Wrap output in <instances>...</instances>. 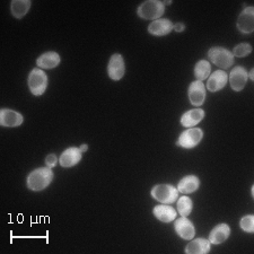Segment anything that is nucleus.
Here are the masks:
<instances>
[{
  "label": "nucleus",
  "mask_w": 254,
  "mask_h": 254,
  "mask_svg": "<svg viewBox=\"0 0 254 254\" xmlns=\"http://www.w3.org/2000/svg\"><path fill=\"white\" fill-rule=\"evenodd\" d=\"M24 122V117L17 111L10 109L0 110V125L5 128H16Z\"/></svg>",
  "instance_id": "obj_13"
},
{
  "label": "nucleus",
  "mask_w": 254,
  "mask_h": 254,
  "mask_svg": "<svg viewBox=\"0 0 254 254\" xmlns=\"http://www.w3.org/2000/svg\"><path fill=\"white\" fill-rule=\"evenodd\" d=\"M199 188H200V179L196 175L191 174V175H186L184 178L180 180L176 189L183 194H190V193H193L195 191H198Z\"/></svg>",
  "instance_id": "obj_18"
},
{
  "label": "nucleus",
  "mask_w": 254,
  "mask_h": 254,
  "mask_svg": "<svg viewBox=\"0 0 254 254\" xmlns=\"http://www.w3.org/2000/svg\"><path fill=\"white\" fill-rule=\"evenodd\" d=\"M228 83V75L224 70H216L210 73L207 78V84L204 85L209 92L216 93L222 91V89Z\"/></svg>",
  "instance_id": "obj_12"
},
{
  "label": "nucleus",
  "mask_w": 254,
  "mask_h": 254,
  "mask_svg": "<svg viewBox=\"0 0 254 254\" xmlns=\"http://www.w3.org/2000/svg\"><path fill=\"white\" fill-rule=\"evenodd\" d=\"M174 231L182 240L191 241L195 236L194 225L188 217L181 216V218L174 220Z\"/></svg>",
  "instance_id": "obj_11"
},
{
  "label": "nucleus",
  "mask_w": 254,
  "mask_h": 254,
  "mask_svg": "<svg viewBox=\"0 0 254 254\" xmlns=\"http://www.w3.org/2000/svg\"><path fill=\"white\" fill-rule=\"evenodd\" d=\"M53 178H55V174H53L50 167H38L28 174L26 179V187L33 192L43 191L50 186Z\"/></svg>",
  "instance_id": "obj_1"
},
{
  "label": "nucleus",
  "mask_w": 254,
  "mask_h": 254,
  "mask_svg": "<svg viewBox=\"0 0 254 254\" xmlns=\"http://www.w3.org/2000/svg\"><path fill=\"white\" fill-rule=\"evenodd\" d=\"M192 208H193V202L189 198V196L184 195L178 199L176 202V209H178V214L181 215L182 217H188L192 212Z\"/></svg>",
  "instance_id": "obj_24"
},
{
  "label": "nucleus",
  "mask_w": 254,
  "mask_h": 254,
  "mask_svg": "<svg viewBox=\"0 0 254 254\" xmlns=\"http://www.w3.org/2000/svg\"><path fill=\"white\" fill-rule=\"evenodd\" d=\"M79 149H80L81 153H85V151H87V149H88V146L86 145V143H83V145H81V146L79 147Z\"/></svg>",
  "instance_id": "obj_29"
},
{
  "label": "nucleus",
  "mask_w": 254,
  "mask_h": 254,
  "mask_svg": "<svg viewBox=\"0 0 254 254\" xmlns=\"http://www.w3.org/2000/svg\"><path fill=\"white\" fill-rule=\"evenodd\" d=\"M179 193L180 192L176 189V187L167 183L157 184L150 190L151 198L164 204L174 203L179 199Z\"/></svg>",
  "instance_id": "obj_3"
},
{
  "label": "nucleus",
  "mask_w": 254,
  "mask_h": 254,
  "mask_svg": "<svg viewBox=\"0 0 254 254\" xmlns=\"http://www.w3.org/2000/svg\"><path fill=\"white\" fill-rule=\"evenodd\" d=\"M153 214L156 218L164 224L172 223L175 220L176 216H178V211L175 209L170 206V204H157L153 208Z\"/></svg>",
  "instance_id": "obj_16"
},
{
  "label": "nucleus",
  "mask_w": 254,
  "mask_h": 254,
  "mask_svg": "<svg viewBox=\"0 0 254 254\" xmlns=\"http://www.w3.org/2000/svg\"><path fill=\"white\" fill-rule=\"evenodd\" d=\"M173 30L178 33H181L186 30V25L183 23H175L173 25Z\"/></svg>",
  "instance_id": "obj_28"
},
{
  "label": "nucleus",
  "mask_w": 254,
  "mask_h": 254,
  "mask_svg": "<svg viewBox=\"0 0 254 254\" xmlns=\"http://www.w3.org/2000/svg\"><path fill=\"white\" fill-rule=\"evenodd\" d=\"M58 162H59V159H58V157L56 156L55 154H49L48 156H47V158H46L47 166L50 167V169H53V167H55L57 164H58Z\"/></svg>",
  "instance_id": "obj_27"
},
{
  "label": "nucleus",
  "mask_w": 254,
  "mask_h": 254,
  "mask_svg": "<svg viewBox=\"0 0 254 254\" xmlns=\"http://www.w3.org/2000/svg\"><path fill=\"white\" fill-rule=\"evenodd\" d=\"M236 27L242 34H252L254 32V8L245 7L236 20Z\"/></svg>",
  "instance_id": "obj_7"
},
{
  "label": "nucleus",
  "mask_w": 254,
  "mask_h": 254,
  "mask_svg": "<svg viewBox=\"0 0 254 254\" xmlns=\"http://www.w3.org/2000/svg\"><path fill=\"white\" fill-rule=\"evenodd\" d=\"M240 227L242 231L249 234H253L254 233V216L253 215H247L243 216L240 220Z\"/></svg>",
  "instance_id": "obj_26"
},
{
  "label": "nucleus",
  "mask_w": 254,
  "mask_h": 254,
  "mask_svg": "<svg viewBox=\"0 0 254 254\" xmlns=\"http://www.w3.org/2000/svg\"><path fill=\"white\" fill-rule=\"evenodd\" d=\"M248 77L251 80H254V69H251V71L248 73Z\"/></svg>",
  "instance_id": "obj_30"
},
{
  "label": "nucleus",
  "mask_w": 254,
  "mask_h": 254,
  "mask_svg": "<svg viewBox=\"0 0 254 254\" xmlns=\"http://www.w3.org/2000/svg\"><path fill=\"white\" fill-rule=\"evenodd\" d=\"M210 245L208 239H192L184 249V252L187 254H207L210 252Z\"/></svg>",
  "instance_id": "obj_21"
},
{
  "label": "nucleus",
  "mask_w": 254,
  "mask_h": 254,
  "mask_svg": "<svg viewBox=\"0 0 254 254\" xmlns=\"http://www.w3.org/2000/svg\"><path fill=\"white\" fill-rule=\"evenodd\" d=\"M188 96H189L190 103L195 108H199L206 101V86L202 81H192L188 88Z\"/></svg>",
  "instance_id": "obj_10"
},
{
  "label": "nucleus",
  "mask_w": 254,
  "mask_h": 254,
  "mask_svg": "<svg viewBox=\"0 0 254 254\" xmlns=\"http://www.w3.org/2000/svg\"><path fill=\"white\" fill-rule=\"evenodd\" d=\"M30 0H13L10 2V11L15 18L22 19L31 9Z\"/></svg>",
  "instance_id": "obj_22"
},
{
  "label": "nucleus",
  "mask_w": 254,
  "mask_h": 254,
  "mask_svg": "<svg viewBox=\"0 0 254 254\" xmlns=\"http://www.w3.org/2000/svg\"><path fill=\"white\" fill-rule=\"evenodd\" d=\"M231 235V227L227 224H219L211 229L208 240L211 244L219 245L225 243Z\"/></svg>",
  "instance_id": "obj_17"
},
{
  "label": "nucleus",
  "mask_w": 254,
  "mask_h": 254,
  "mask_svg": "<svg viewBox=\"0 0 254 254\" xmlns=\"http://www.w3.org/2000/svg\"><path fill=\"white\" fill-rule=\"evenodd\" d=\"M206 113L202 109L195 108L193 110H189L184 114H182L181 117V125L184 127V128H193L196 125H199L201 122Z\"/></svg>",
  "instance_id": "obj_19"
},
{
  "label": "nucleus",
  "mask_w": 254,
  "mask_h": 254,
  "mask_svg": "<svg viewBox=\"0 0 254 254\" xmlns=\"http://www.w3.org/2000/svg\"><path fill=\"white\" fill-rule=\"evenodd\" d=\"M59 53L55 51L44 52L36 59V64L40 69H55L60 64Z\"/></svg>",
  "instance_id": "obj_20"
},
{
  "label": "nucleus",
  "mask_w": 254,
  "mask_h": 254,
  "mask_svg": "<svg viewBox=\"0 0 254 254\" xmlns=\"http://www.w3.org/2000/svg\"><path fill=\"white\" fill-rule=\"evenodd\" d=\"M208 58L212 64L217 65L222 70L231 68L234 64V56L232 51L223 47H212L209 49Z\"/></svg>",
  "instance_id": "obj_4"
},
{
  "label": "nucleus",
  "mask_w": 254,
  "mask_h": 254,
  "mask_svg": "<svg viewBox=\"0 0 254 254\" xmlns=\"http://www.w3.org/2000/svg\"><path fill=\"white\" fill-rule=\"evenodd\" d=\"M248 71L243 65H236L228 75V83L234 92H242L248 83Z\"/></svg>",
  "instance_id": "obj_8"
},
{
  "label": "nucleus",
  "mask_w": 254,
  "mask_h": 254,
  "mask_svg": "<svg viewBox=\"0 0 254 254\" xmlns=\"http://www.w3.org/2000/svg\"><path fill=\"white\" fill-rule=\"evenodd\" d=\"M163 3H164V6H167V5H171L172 1L171 0H166V1H163Z\"/></svg>",
  "instance_id": "obj_31"
},
{
  "label": "nucleus",
  "mask_w": 254,
  "mask_h": 254,
  "mask_svg": "<svg viewBox=\"0 0 254 254\" xmlns=\"http://www.w3.org/2000/svg\"><path fill=\"white\" fill-rule=\"evenodd\" d=\"M252 196H254V187H252Z\"/></svg>",
  "instance_id": "obj_32"
},
{
  "label": "nucleus",
  "mask_w": 254,
  "mask_h": 254,
  "mask_svg": "<svg viewBox=\"0 0 254 254\" xmlns=\"http://www.w3.org/2000/svg\"><path fill=\"white\" fill-rule=\"evenodd\" d=\"M203 138V131L200 128H188L180 134L176 141V146L186 149L194 148L201 142Z\"/></svg>",
  "instance_id": "obj_6"
},
{
  "label": "nucleus",
  "mask_w": 254,
  "mask_h": 254,
  "mask_svg": "<svg viewBox=\"0 0 254 254\" xmlns=\"http://www.w3.org/2000/svg\"><path fill=\"white\" fill-rule=\"evenodd\" d=\"M194 77L196 80L203 81L206 80L211 72V65L210 63L207 60H199L194 65Z\"/></svg>",
  "instance_id": "obj_23"
},
{
  "label": "nucleus",
  "mask_w": 254,
  "mask_h": 254,
  "mask_svg": "<svg viewBox=\"0 0 254 254\" xmlns=\"http://www.w3.org/2000/svg\"><path fill=\"white\" fill-rule=\"evenodd\" d=\"M172 20L166 18H159L151 22L148 25V33L154 36H165L173 31Z\"/></svg>",
  "instance_id": "obj_15"
},
{
  "label": "nucleus",
  "mask_w": 254,
  "mask_h": 254,
  "mask_svg": "<svg viewBox=\"0 0 254 254\" xmlns=\"http://www.w3.org/2000/svg\"><path fill=\"white\" fill-rule=\"evenodd\" d=\"M126 73V64L124 57L120 53H114L111 56L108 64V76L110 79L118 81L124 78Z\"/></svg>",
  "instance_id": "obj_9"
},
{
  "label": "nucleus",
  "mask_w": 254,
  "mask_h": 254,
  "mask_svg": "<svg viewBox=\"0 0 254 254\" xmlns=\"http://www.w3.org/2000/svg\"><path fill=\"white\" fill-rule=\"evenodd\" d=\"M165 13V6L161 0H147L137 8V15L141 19L156 20Z\"/></svg>",
  "instance_id": "obj_2"
},
{
  "label": "nucleus",
  "mask_w": 254,
  "mask_h": 254,
  "mask_svg": "<svg viewBox=\"0 0 254 254\" xmlns=\"http://www.w3.org/2000/svg\"><path fill=\"white\" fill-rule=\"evenodd\" d=\"M252 52V46L250 43H240L237 44L236 47L233 49V56L234 58H244V57H248L249 55H251Z\"/></svg>",
  "instance_id": "obj_25"
},
{
  "label": "nucleus",
  "mask_w": 254,
  "mask_h": 254,
  "mask_svg": "<svg viewBox=\"0 0 254 254\" xmlns=\"http://www.w3.org/2000/svg\"><path fill=\"white\" fill-rule=\"evenodd\" d=\"M27 85L30 92L34 96L43 95L48 88V76L43 71V69L34 68L32 69L27 78Z\"/></svg>",
  "instance_id": "obj_5"
},
{
  "label": "nucleus",
  "mask_w": 254,
  "mask_h": 254,
  "mask_svg": "<svg viewBox=\"0 0 254 254\" xmlns=\"http://www.w3.org/2000/svg\"><path fill=\"white\" fill-rule=\"evenodd\" d=\"M81 158H83V153H81L79 148H77V147H69L60 155L59 164L63 167L69 169V167L76 166L81 161Z\"/></svg>",
  "instance_id": "obj_14"
}]
</instances>
